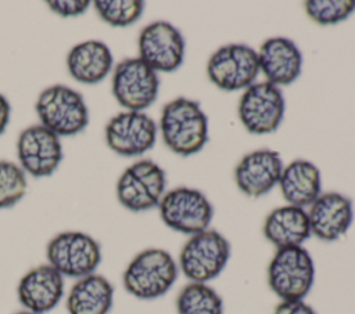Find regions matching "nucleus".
Here are the masks:
<instances>
[{
  "label": "nucleus",
  "mask_w": 355,
  "mask_h": 314,
  "mask_svg": "<svg viewBox=\"0 0 355 314\" xmlns=\"http://www.w3.org/2000/svg\"><path fill=\"white\" fill-rule=\"evenodd\" d=\"M158 207L164 224L186 235L208 230L214 216V207L205 195L187 187L165 192Z\"/></svg>",
  "instance_id": "0eeeda50"
},
{
  "label": "nucleus",
  "mask_w": 355,
  "mask_h": 314,
  "mask_svg": "<svg viewBox=\"0 0 355 314\" xmlns=\"http://www.w3.org/2000/svg\"><path fill=\"white\" fill-rule=\"evenodd\" d=\"M273 314H316V311L304 300H282Z\"/></svg>",
  "instance_id": "cd10ccee"
},
{
  "label": "nucleus",
  "mask_w": 355,
  "mask_h": 314,
  "mask_svg": "<svg viewBox=\"0 0 355 314\" xmlns=\"http://www.w3.org/2000/svg\"><path fill=\"white\" fill-rule=\"evenodd\" d=\"M46 257L47 264L62 277L78 279L96 271L101 261V246L89 234L64 231L50 239Z\"/></svg>",
  "instance_id": "423d86ee"
},
{
  "label": "nucleus",
  "mask_w": 355,
  "mask_h": 314,
  "mask_svg": "<svg viewBox=\"0 0 355 314\" xmlns=\"http://www.w3.org/2000/svg\"><path fill=\"white\" fill-rule=\"evenodd\" d=\"M112 54L100 40H86L71 48L67 55L69 75L79 83L97 84L112 68Z\"/></svg>",
  "instance_id": "aec40b11"
},
{
  "label": "nucleus",
  "mask_w": 355,
  "mask_h": 314,
  "mask_svg": "<svg viewBox=\"0 0 355 314\" xmlns=\"http://www.w3.org/2000/svg\"><path fill=\"white\" fill-rule=\"evenodd\" d=\"M158 90V73L139 57L116 64L112 75V94L121 107L141 112L157 100Z\"/></svg>",
  "instance_id": "1a4fd4ad"
},
{
  "label": "nucleus",
  "mask_w": 355,
  "mask_h": 314,
  "mask_svg": "<svg viewBox=\"0 0 355 314\" xmlns=\"http://www.w3.org/2000/svg\"><path fill=\"white\" fill-rule=\"evenodd\" d=\"M15 314H36V313H32V311H28V310H24V311H18Z\"/></svg>",
  "instance_id": "c756f323"
},
{
  "label": "nucleus",
  "mask_w": 355,
  "mask_h": 314,
  "mask_svg": "<svg viewBox=\"0 0 355 314\" xmlns=\"http://www.w3.org/2000/svg\"><path fill=\"white\" fill-rule=\"evenodd\" d=\"M26 192V177L21 166L0 160V209L18 203Z\"/></svg>",
  "instance_id": "393cba45"
},
{
  "label": "nucleus",
  "mask_w": 355,
  "mask_h": 314,
  "mask_svg": "<svg viewBox=\"0 0 355 314\" xmlns=\"http://www.w3.org/2000/svg\"><path fill=\"white\" fill-rule=\"evenodd\" d=\"M21 169L33 177L51 176L62 160L60 137L42 124L24 129L17 141Z\"/></svg>",
  "instance_id": "4468645a"
},
{
  "label": "nucleus",
  "mask_w": 355,
  "mask_h": 314,
  "mask_svg": "<svg viewBox=\"0 0 355 314\" xmlns=\"http://www.w3.org/2000/svg\"><path fill=\"white\" fill-rule=\"evenodd\" d=\"M178 314H223V300L219 293L202 282H190L176 297Z\"/></svg>",
  "instance_id": "5701e85b"
},
{
  "label": "nucleus",
  "mask_w": 355,
  "mask_h": 314,
  "mask_svg": "<svg viewBox=\"0 0 355 314\" xmlns=\"http://www.w3.org/2000/svg\"><path fill=\"white\" fill-rule=\"evenodd\" d=\"M114 302V286L100 274L78 278L67 296L68 314H108Z\"/></svg>",
  "instance_id": "4be33fe9"
},
{
  "label": "nucleus",
  "mask_w": 355,
  "mask_h": 314,
  "mask_svg": "<svg viewBox=\"0 0 355 314\" xmlns=\"http://www.w3.org/2000/svg\"><path fill=\"white\" fill-rule=\"evenodd\" d=\"M93 6L104 22L119 28L135 24L144 10L140 0H96Z\"/></svg>",
  "instance_id": "b1692460"
},
{
  "label": "nucleus",
  "mask_w": 355,
  "mask_h": 314,
  "mask_svg": "<svg viewBox=\"0 0 355 314\" xmlns=\"http://www.w3.org/2000/svg\"><path fill=\"white\" fill-rule=\"evenodd\" d=\"M308 17L320 25H334L347 19L355 10L354 0H308L304 3Z\"/></svg>",
  "instance_id": "a878e982"
},
{
  "label": "nucleus",
  "mask_w": 355,
  "mask_h": 314,
  "mask_svg": "<svg viewBox=\"0 0 355 314\" xmlns=\"http://www.w3.org/2000/svg\"><path fill=\"white\" fill-rule=\"evenodd\" d=\"M315 281V264L302 246L277 249L268 266V284L280 300H304Z\"/></svg>",
  "instance_id": "39448f33"
},
{
  "label": "nucleus",
  "mask_w": 355,
  "mask_h": 314,
  "mask_svg": "<svg viewBox=\"0 0 355 314\" xmlns=\"http://www.w3.org/2000/svg\"><path fill=\"white\" fill-rule=\"evenodd\" d=\"M283 162L276 151L257 149L247 154L236 166L234 180L241 192L258 198L279 184Z\"/></svg>",
  "instance_id": "f3484780"
},
{
  "label": "nucleus",
  "mask_w": 355,
  "mask_h": 314,
  "mask_svg": "<svg viewBox=\"0 0 355 314\" xmlns=\"http://www.w3.org/2000/svg\"><path fill=\"white\" fill-rule=\"evenodd\" d=\"M179 267L169 252L148 248L137 253L122 275L128 293L141 300H153L165 295L175 284Z\"/></svg>",
  "instance_id": "f03ea898"
},
{
  "label": "nucleus",
  "mask_w": 355,
  "mask_h": 314,
  "mask_svg": "<svg viewBox=\"0 0 355 314\" xmlns=\"http://www.w3.org/2000/svg\"><path fill=\"white\" fill-rule=\"evenodd\" d=\"M279 185L288 205L305 209L320 195V172L312 162L297 159L283 167Z\"/></svg>",
  "instance_id": "412c9836"
},
{
  "label": "nucleus",
  "mask_w": 355,
  "mask_h": 314,
  "mask_svg": "<svg viewBox=\"0 0 355 314\" xmlns=\"http://www.w3.org/2000/svg\"><path fill=\"white\" fill-rule=\"evenodd\" d=\"M306 213L311 235L324 242H333L345 235L354 219L352 201L338 192L320 194Z\"/></svg>",
  "instance_id": "2eb2a0df"
},
{
  "label": "nucleus",
  "mask_w": 355,
  "mask_h": 314,
  "mask_svg": "<svg viewBox=\"0 0 355 314\" xmlns=\"http://www.w3.org/2000/svg\"><path fill=\"white\" fill-rule=\"evenodd\" d=\"M207 73L209 80L222 90L247 89L259 73L258 54L245 44H226L211 55Z\"/></svg>",
  "instance_id": "9d476101"
},
{
  "label": "nucleus",
  "mask_w": 355,
  "mask_h": 314,
  "mask_svg": "<svg viewBox=\"0 0 355 314\" xmlns=\"http://www.w3.org/2000/svg\"><path fill=\"white\" fill-rule=\"evenodd\" d=\"M165 172L153 160L132 163L116 183V198L130 212H143L159 205L165 194Z\"/></svg>",
  "instance_id": "6e6552de"
},
{
  "label": "nucleus",
  "mask_w": 355,
  "mask_h": 314,
  "mask_svg": "<svg viewBox=\"0 0 355 314\" xmlns=\"http://www.w3.org/2000/svg\"><path fill=\"white\" fill-rule=\"evenodd\" d=\"M159 130L165 145L175 154H197L208 141V119L197 101L179 97L169 101L161 113Z\"/></svg>",
  "instance_id": "f257e3e1"
},
{
  "label": "nucleus",
  "mask_w": 355,
  "mask_h": 314,
  "mask_svg": "<svg viewBox=\"0 0 355 314\" xmlns=\"http://www.w3.org/2000/svg\"><path fill=\"white\" fill-rule=\"evenodd\" d=\"M64 295V277L50 264L31 268L18 282L17 296L25 310L44 314L53 310Z\"/></svg>",
  "instance_id": "dca6fc26"
},
{
  "label": "nucleus",
  "mask_w": 355,
  "mask_h": 314,
  "mask_svg": "<svg viewBox=\"0 0 355 314\" xmlns=\"http://www.w3.org/2000/svg\"><path fill=\"white\" fill-rule=\"evenodd\" d=\"M230 259V243L216 230L190 235L179 255V270L190 282L215 279Z\"/></svg>",
  "instance_id": "20e7f679"
},
{
  "label": "nucleus",
  "mask_w": 355,
  "mask_h": 314,
  "mask_svg": "<svg viewBox=\"0 0 355 314\" xmlns=\"http://www.w3.org/2000/svg\"><path fill=\"white\" fill-rule=\"evenodd\" d=\"M49 8L55 12L60 17H76L83 14L89 6L90 1L87 0H50L47 1Z\"/></svg>",
  "instance_id": "bb28decb"
},
{
  "label": "nucleus",
  "mask_w": 355,
  "mask_h": 314,
  "mask_svg": "<svg viewBox=\"0 0 355 314\" xmlns=\"http://www.w3.org/2000/svg\"><path fill=\"white\" fill-rule=\"evenodd\" d=\"M284 116V98L280 89L269 82L252 83L239 102V118L252 134L273 133Z\"/></svg>",
  "instance_id": "9b49d317"
},
{
  "label": "nucleus",
  "mask_w": 355,
  "mask_h": 314,
  "mask_svg": "<svg viewBox=\"0 0 355 314\" xmlns=\"http://www.w3.org/2000/svg\"><path fill=\"white\" fill-rule=\"evenodd\" d=\"M40 124L58 137L75 136L89 124V111L80 93L64 84L44 89L35 104Z\"/></svg>",
  "instance_id": "7ed1b4c3"
},
{
  "label": "nucleus",
  "mask_w": 355,
  "mask_h": 314,
  "mask_svg": "<svg viewBox=\"0 0 355 314\" xmlns=\"http://www.w3.org/2000/svg\"><path fill=\"white\" fill-rule=\"evenodd\" d=\"M139 58L155 72H173L184 58V39L166 21L147 25L139 36Z\"/></svg>",
  "instance_id": "f8f14e48"
},
{
  "label": "nucleus",
  "mask_w": 355,
  "mask_h": 314,
  "mask_svg": "<svg viewBox=\"0 0 355 314\" xmlns=\"http://www.w3.org/2000/svg\"><path fill=\"white\" fill-rule=\"evenodd\" d=\"M11 115V105L8 100L0 93V136L4 133Z\"/></svg>",
  "instance_id": "c85d7f7f"
},
{
  "label": "nucleus",
  "mask_w": 355,
  "mask_h": 314,
  "mask_svg": "<svg viewBox=\"0 0 355 314\" xmlns=\"http://www.w3.org/2000/svg\"><path fill=\"white\" fill-rule=\"evenodd\" d=\"M155 140L157 124L143 112H121L105 126L107 145L122 156L141 155L154 147Z\"/></svg>",
  "instance_id": "ddd939ff"
},
{
  "label": "nucleus",
  "mask_w": 355,
  "mask_h": 314,
  "mask_svg": "<svg viewBox=\"0 0 355 314\" xmlns=\"http://www.w3.org/2000/svg\"><path fill=\"white\" fill-rule=\"evenodd\" d=\"M263 235L276 249L302 246L311 237L306 210L291 205L273 209L265 219Z\"/></svg>",
  "instance_id": "6ab92c4d"
},
{
  "label": "nucleus",
  "mask_w": 355,
  "mask_h": 314,
  "mask_svg": "<svg viewBox=\"0 0 355 314\" xmlns=\"http://www.w3.org/2000/svg\"><path fill=\"white\" fill-rule=\"evenodd\" d=\"M257 54L259 72L265 75L266 82L277 87L291 84L301 73V51L287 37L265 40Z\"/></svg>",
  "instance_id": "a211bd4d"
}]
</instances>
